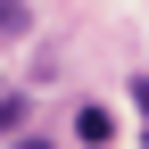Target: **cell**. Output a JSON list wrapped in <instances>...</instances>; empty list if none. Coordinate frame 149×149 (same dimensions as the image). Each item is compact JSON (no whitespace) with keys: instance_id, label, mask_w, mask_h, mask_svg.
<instances>
[{"instance_id":"6da1fadb","label":"cell","mask_w":149,"mask_h":149,"mask_svg":"<svg viewBox=\"0 0 149 149\" xmlns=\"http://www.w3.org/2000/svg\"><path fill=\"white\" fill-rule=\"evenodd\" d=\"M108 133H116V124H108V108H83V116H74V141H91V149H100Z\"/></svg>"},{"instance_id":"7a4b0ae2","label":"cell","mask_w":149,"mask_h":149,"mask_svg":"<svg viewBox=\"0 0 149 149\" xmlns=\"http://www.w3.org/2000/svg\"><path fill=\"white\" fill-rule=\"evenodd\" d=\"M25 25V0H0V33H17Z\"/></svg>"},{"instance_id":"3957f363","label":"cell","mask_w":149,"mask_h":149,"mask_svg":"<svg viewBox=\"0 0 149 149\" xmlns=\"http://www.w3.org/2000/svg\"><path fill=\"white\" fill-rule=\"evenodd\" d=\"M133 108H141V116H149V74H133Z\"/></svg>"},{"instance_id":"277c9868","label":"cell","mask_w":149,"mask_h":149,"mask_svg":"<svg viewBox=\"0 0 149 149\" xmlns=\"http://www.w3.org/2000/svg\"><path fill=\"white\" fill-rule=\"evenodd\" d=\"M17 149H50V141H17Z\"/></svg>"}]
</instances>
